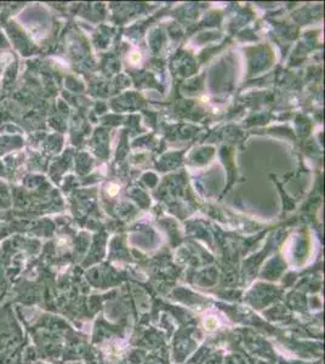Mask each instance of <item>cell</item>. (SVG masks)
Segmentation results:
<instances>
[{
    "instance_id": "1",
    "label": "cell",
    "mask_w": 325,
    "mask_h": 364,
    "mask_svg": "<svg viewBox=\"0 0 325 364\" xmlns=\"http://www.w3.org/2000/svg\"><path fill=\"white\" fill-rule=\"evenodd\" d=\"M216 326H217V322L215 318H207L205 320V328L207 330H214Z\"/></svg>"
},
{
    "instance_id": "2",
    "label": "cell",
    "mask_w": 325,
    "mask_h": 364,
    "mask_svg": "<svg viewBox=\"0 0 325 364\" xmlns=\"http://www.w3.org/2000/svg\"><path fill=\"white\" fill-rule=\"evenodd\" d=\"M117 189H118V187H117V186H112V187H111V191H109V193L114 195V194L117 193Z\"/></svg>"
}]
</instances>
